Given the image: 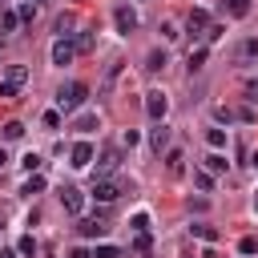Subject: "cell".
Instances as JSON below:
<instances>
[{
	"instance_id": "obj_1",
	"label": "cell",
	"mask_w": 258,
	"mask_h": 258,
	"mask_svg": "<svg viewBox=\"0 0 258 258\" xmlns=\"http://www.w3.org/2000/svg\"><path fill=\"white\" fill-rule=\"evenodd\" d=\"M85 97H89V89H85L81 81H69V85H60V89H56V105H60L64 113L81 109V105H85Z\"/></svg>"
},
{
	"instance_id": "obj_2",
	"label": "cell",
	"mask_w": 258,
	"mask_h": 258,
	"mask_svg": "<svg viewBox=\"0 0 258 258\" xmlns=\"http://www.w3.org/2000/svg\"><path fill=\"white\" fill-rule=\"evenodd\" d=\"M24 81H28V69H24V64H12V69L4 73V81H0V97H4V101H12V97L20 93V85H24Z\"/></svg>"
},
{
	"instance_id": "obj_3",
	"label": "cell",
	"mask_w": 258,
	"mask_h": 258,
	"mask_svg": "<svg viewBox=\"0 0 258 258\" xmlns=\"http://www.w3.org/2000/svg\"><path fill=\"white\" fill-rule=\"evenodd\" d=\"M145 113H149V121H165V113H169V97H165L161 89L145 93Z\"/></svg>"
},
{
	"instance_id": "obj_4",
	"label": "cell",
	"mask_w": 258,
	"mask_h": 258,
	"mask_svg": "<svg viewBox=\"0 0 258 258\" xmlns=\"http://www.w3.org/2000/svg\"><path fill=\"white\" fill-rule=\"evenodd\" d=\"M113 24H117V32L129 36V32L137 28V12H133L129 4H117V8H113Z\"/></svg>"
},
{
	"instance_id": "obj_5",
	"label": "cell",
	"mask_w": 258,
	"mask_h": 258,
	"mask_svg": "<svg viewBox=\"0 0 258 258\" xmlns=\"http://www.w3.org/2000/svg\"><path fill=\"white\" fill-rule=\"evenodd\" d=\"M149 149H153V153L169 149V129H165V121H153V129H149Z\"/></svg>"
},
{
	"instance_id": "obj_6",
	"label": "cell",
	"mask_w": 258,
	"mask_h": 258,
	"mask_svg": "<svg viewBox=\"0 0 258 258\" xmlns=\"http://www.w3.org/2000/svg\"><path fill=\"white\" fill-rule=\"evenodd\" d=\"M93 198H97L101 206H109V202H117V198H121V189H117L113 181H105V177H101V181H93Z\"/></svg>"
},
{
	"instance_id": "obj_7",
	"label": "cell",
	"mask_w": 258,
	"mask_h": 258,
	"mask_svg": "<svg viewBox=\"0 0 258 258\" xmlns=\"http://www.w3.org/2000/svg\"><path fill=\"white\" fill-rule=\"evenodd\" d=\"M60 202H64L69 214H81V210H85V194H81L77 185H64V189H60Z\"/></svg>"
},
{
	"instance_id": "obj_8",
	"label": "cell",
	"mask_w": 258,
	"mask_h": 258,
	"mask_svg": "<svg viewBox=\"0 0 258 258\" xmlns=\"http://www.w3.org/2000/svg\"><path fill=\"white\" fill-rule=\"evenodd\" d=\"M73 56H77V48H73V44L60 36V40L52 44V64H60V69H64V64H73Z\"/></svg>"
},
{
	"instance_id": "obj_9",
	"label": "cell",
	"mask_w": 258,
	"mask_h": 258,
	"mask_svg": "<svg viewBox=\"0 0 258 258\" xmlns=\"http://www.w3.org/2000/svg\"><path fill=\"white\" fill-rule=\"evenodd\" d=\"M69 157H73V161H69V165H73V169H85V165H89V161H93V145H89V141H77V145H73V153H69Z\"/></svg>"
},
{
	"instance_id": "obj_10",
	"label": "cell",
	"mask_w": 258,
	"mask_h": 258,
	"mask_svg": "<svg viewBox=\"0 0 258 258\" xmlns=\"http://www.w3.org/2000/svg\"><path fill=\"white\" fill-rule=\"evenodd\" d=\"M77 230H81L85 238H105V234H109V222H105V218H85Z\"/></svg>"
},
{
	"instance_id": "obj_11",
	"label": "cell",
	"mask_w": 258,
	"mask_h": 258,
	"mask_svg": "<svg viewBox=\"0 0 258 258\" xmlns=\"http://www.w3.org/2000/svg\"><path fill=\"white\" fill-rule=\"evenodd\" d=\"M117 165H121V149H105L101 161H97V173H113Z\"/></svg>"
},
{
	"instance_id": "obj_12",
	"label": "cell",
	"mask_w": 258,
	"mask_h": 258,
	"mask_svg": "<svg viewBox=\"0 0 258 258\" xmlns=\"http://www.w3.org/2000/svg\"><path fill=\"white\" fill-rule=\"evenodd\" d=\"M185 28H189L194 36H202V28H210V16H206L202 8H194V12H189V20H185Z\"/></svg>"
},
{
	"instance_id": "obj_13",
	"label": "cell",
	"mask_w": 258,
	"mask_h": 258,
	"mask_svg": "<svg viewBox=\"0 0 258 258\" xmlns=\"http://www.w3.org/2000/svg\"><path fill=\"white\" fill-rule=\"evenodd\" d=\"M165 169L177 177V173L185 169V153H181V149H165Z\"/></svg>"
},
{
	"instance_id": "obj_14",
	"label": "cell",
	"mask_w": 258,
	"mask_h": 258,
	"mask_svg": "<svg viewBox=\"0 0 258 258\" xmlns=\"http://www.w3.org/2000/svg\"><path fill=\"white\" fill-rule=\"evenodd\" d=\"M0 137H4V141H20V137H24V125H20V121H8V125L0 129Z\"/></svg>"
},
{
	"instance_id": "obj_15",
	"label": "cell",
	"mask_w": 258,
	"mask_h": 258,
	"mask_svg": "<svg viewBox=\"0 0 258 258\" xmlns=\"http://www.w3.org/2000/svg\"><path fill=\"white\" fill-rule=\"evenodd\" d=\"M40 189H44V177H40V173H28V181H24V189H20V194H28V198H32V194H40Z\"/></svg>"
},
{
	"instance_id": "obj_16",
	"label": "cell",
	"mask_w": 258,
	"mask_h": 258,
	"mask_svg": "<svg viewBox=\"0 0 258 258\" xmlns=\"http://www.w3.org/2000/svg\"><path fill=\"white\" fill-rule=\"evenodd\" d=\"M77 52H93V28H85L81 36H77V44H73Z\"/></svg>"
},
{
	"instance_id": "obj_17",
	"label": "cell",
	"mask_w": 258,
	"mask_h": 258,
	"mask_svg": "<svg viewBox=\"0 0 258 258\" xmlns=\"http://www.w3.org/2000/svg\"><path fill=\"white\" fill-rule=\"evenodd\" d=\"M145 69H149V73H161V69H165V52H149V56H145Z\"/></svg>"
},
{
	"instance_id": "obj_18",
	"label": "cell",
	"mask_w": 258,
	"mask_h": 258,
	"mask_svg": "<svg viewBox=\"0 0 258 258\" xmlns=\"http://www.w3.org/2000/svg\"><path fill=\"white\" fill-rule=\"evenodd\" d=\"M206 169H210V173H226V157H222V153H210V157H206Z\"/></svg>"
},
{
	"instance_id": "obj_19",
	"label": "cell",
	"mask_w": 258,
	"mask_h": 258,
	"mask_svg": "<svg viewBox=\"0 0 258 258\" xmlns=\"http://www.w3.org/2000/svg\"><path fill=\"white\" fill-rule=\"evenodd\" d=\"M202 64H206V48H194V52H189V73H198Z\"/></svg>"
},
{
	"instance_id": "obj_20",
	"label": "cell",
	"mask_w": 258,
	"mask_h": 258,
	"mask_svg": "<svg viewBox=\"0 0 258 258\" xmlns=\"http://www.w3.org/2000/svg\"><path fill=\"white\" fill-rule=\"evenodd\" d=\"M20 165H24L28 173H36V169H40V153H24V157H20Z\"/></svg>"
},
{
	"instance_id": "obj_21",
	"label": "cell",
	"mask_w": 258,
	"mask_h": 258,
	"mask_svg": "<svg viewBox=\"0 0 258 258\" xmlns=\"http://www.w3.org/2000/svg\"><path fill=\"white\" fill-rule=\"evenodd\" d=\"M16 24H20V16H16V12H4V16H0V28H4V32H12Z\"/></svg>"
},
{
	"instance_id": "obj_22",
	"label": "cell",
	"mask_w": 258,
	"mask_h": 258,
	"mask_svg": "<svg viewBox=\"0 0 258 258\" xmlns=\"http://www.w3.org/2000/svg\"><path fill=\"white\" fill-rule=\"evenodd\" d=\"M206 141H210L214 149H222V145H226V133H222V129H210V133H206Z\"/></svg>"
},
{
	"instance_id": "obj_23",
	"label": "cell",
	"mask_w": 258,
	"mask_h": 258,
	"mask_svg": "<svg viewBox=\"0 0 258 258\" xmlns=\"http://www.w3.org/2000/svg\"><path fill=\"white\" fill-rule=\"evenodd\" d=\"M133 230H137V234H145V230H149V214H145V210H141V214H133Z\"/></svg>"
},
{
	"instance_id": "obj_24",
	"label": "cell",
	"mask_w": 258,
	"mask_h": 258,
	"mask_svg": "<svg viewBox=\"0 0 258 258\" xmlns=\"http://www.w3.org/2000/svg\"><path fill=\"white\" fill-rule=\"evenodd\" d=\"M20 254H28V258L36 254V238H32V234H24V238H20Z\"/></svg>"
},
{
	"instance_id": "obj_25",
	"label": "cell",
	"mask_w": 258,
	"mask_h": 258,
	"mask_svg": "<svg viewBox=\"0 0 258 258\" xmlns=\"http://www.w3.org/2000/svg\"><path fill=\"white\" fill-rule=\"evenodd\" d=\"M69 28H73V16H69V12H64V16H56V32H60V36H69Z\"/></svg>"
},
{
	"instance_id": "obj_26",
	"label": "cell",
	"mask_w": 258,
	"mask_h": 258,
	"mask_svg": "<svg viewBox=\"0 0 258 258\" xmlns=\"http://www.w3.org/2000/svg\"><path fill=\"white\" fill-rule=\"evenodd\" d=\"M40 121H44V125H48V129H56V125H60V109H48V113H44V117H40Z\"/></svg>"
},
{
	"instance_id": "obj_27",
	"label": "cell",
	"mask_w": 258,
	"mask_h": 258,
	"mask_svg": "<svg viewBox=\"0 0 258 258\" xmlns=\"http://www.w3.org/2000/svg\"><path fill=\"white\" fill-rule=\"evenodd\" d=\"M194 234H198V238H206V242H214V238H218V230H214V226H194Z\"/></svg>"
},
{
	"instance_id": "obj_28",
	"label": "cell",
	"mask_w": 258,
	"mask_h": 258,
	"mask_svg": "<svg viewBox=\"0 0 258 258\" xmlns=\"http://www.w3.org/2000/svg\"><path fill=\"white\" fill-rule=\"evenodd\" d=\"M254 250H258V238H242L238 242V254H254Z\"/></svg>"
},
{
	"instance_id": "obj_29",
	"label": "cell",
	"mask_w": 258,
	"mask_h": 258,
	"mask_svg": "<svg viewBox=\"0 0 258 258\" xmlns=\"http://www.w3.org/2000/svg\"><path fill=\"white\" fill-rule=\"evenodd\" d=\"M230 12H234V16H246V12H250V0H230Z\"/></svg>"
},
{
	"instance_id": "obj_30",
	"label": "cell",
	"mask_w": 258,
	"mask_h": 258,
	"mask_svg": "<svg viewBox=\"0 0 258 258\" xmlns=\"http://www.w3.org/2000/svg\"><path fill=\"white\" fill-rule=\"evenodd\" d=\"M16 16H20V20H32V16H36V4H20V12H16Z\"/></svg>"
},
{
	"instance_id": "obj_31",
	"label": "cell",
	"mask_w": 258,
	"mask_h": 258,
	"mask_svg": "<svg viewBox=\"0 0 258 258\" xmlns=\"http://www.w3.org/2000/svg\"><path fill=\"white\" fill-rule=\"evenodd\" d=\"M77 129H97V117H93V113H85V117L77 121Z\"/></svg>"
},
{
	"instance_id": "obj_32",
	"label": "cell",
	"mask_w": 258,
	"mask_h": 258,
	"mask_svg": "<svg viewBox=\"0 0 258 258\" xmlns=\"http://www.w3.org/2000/svg\"><path fill=\"white\" fill-rule=\"evenodd\" d=\"M93 258H117V246H97V254Z\"/></svg>"
},
{
	"instance_id": "obj_33",
	"label": "cell",
	"mask_w": 258,
	"mask_h": 258,
	"mask_svg": "<svg viewBox=\"0 0 258 258\" xmlns=\"http://www.w3.org/2000/svg\"><path fill=\"white\" fill-rule=\"evenodd\" d=\"M238 52H242V56H258V40H246Z\"/></svg>"
},
{
	"instance_id": "obj_34",
	"label": "cell",
	"mask_w": 258,
	"mask_h": 258,
	"mask_svg": "<svg viewBox=\"0 0 258 258\" xmlns=\"http://www.w3.org/2000/svg\"><path fill=\"white\" fill-rule=\"evenodd\" d=\"M69 258H93V254H89V250H73Z\"/></svg>"
},
{
	"instance_id": "obj_35",
	"label": "cell",
	"mask_w": 258,
	"mask_h": 258,
	"mask_svg": "<svg viewBox=\"0 0 258 258\" xmlns=\"http://www.w3.org/2000/svg\"><path fill=\"white\" fill-rule=\"evenodd\" d=\"M4 165H8V153H4V149H0V169H4Z\"/></svg>"
},
{
	"instance_id": "obj_36",
	"label": "cell",
	"mask_w": 258,
	"mask_h": 258,
	"mask_svg": "<svg viewBox=\"0 0 258 258\" xmlns=\"http://www.w3.org/2000/svg\"><path fill=\"white\" fill-rule=\"evenodd\" d=\"M0 258H16V254H12V250H4V254H0Z\"/></svg>"
},
{
	"instance_id": "obj_37",
	"label": "cell",
	"mask_w": 258,
	"mask_h": 258,
	"mask_svg": "<svg viewBox=\"0 0 258 258\" xmlns=\"http://www.w3.org/2000/svg\"><path fill=\"white\" fill-rule=\"evenodd\" d=\"M250 165H254V169H258V153H254V161H250Z\"/></svg>"
},
{
	"instance_id": "obj_38",
	"label": "cell",
	"mask_w": 258,
	"mask_h": 258,
	"mask_svg": "<svg viewBox=\"0 0 258 258\" xmlns=\"http://www.w3.org/2000/svg\"><path fill=\"white\" fill-rule=\"evenodd\" d=\"M254 214H258V194H254Z\"/></svg>"
}]
</instances>
